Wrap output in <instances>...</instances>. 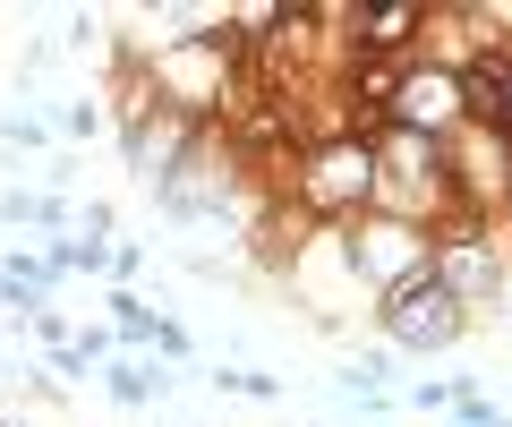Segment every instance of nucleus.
I'll list each match as a JSON object with an SVG mask.
<instances>
[{
    "mask_svg": "<svg viewBox=\"0 0 512 427\" xmlns=\"http://www.w3.org/2000/svg\"><path fill=\"white\" fill-rule=\"evenodd\" d=\"M393 325H402V334H427V342H444V334H453V299H444V291H410Z\"/></svg>",
    "mask_w": 512,
    "mask_h": 427,
    "instance_id": "1",
    "label": "nucleus"
},
{
    "mask_svg": "<svg viewBox=\"0 0 512 427\" xmlns=\"http://www.w3.org/2000/svg\"><path fill=\"white\" fill-rule=\"evenodd\" d=\"M367 26H376V35H367V43H402V26H410V9H384V18H367Z\"/></svg>",
    "mask_w": 512,
    "mask_h": 427,
    "instance_id": "2",
    "label": "nucleus"
}]
</instances>
